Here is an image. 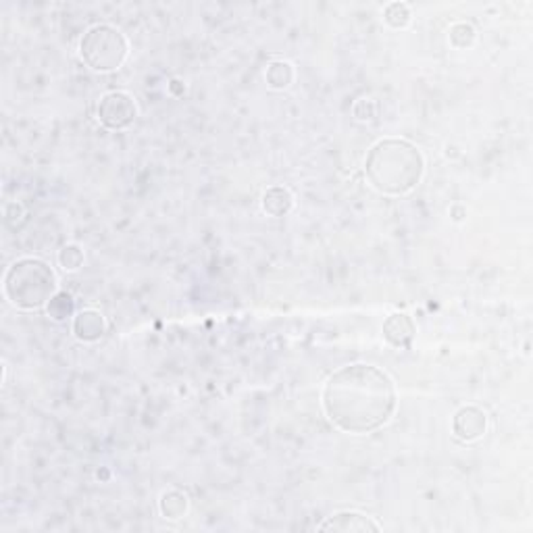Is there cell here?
Returning a JSON list of instances; mask_svg holds the SVG:
<instances>
[{"mask_svg":"<svg viewBox=\"0 0 533 533\" xmlns=\"http://www.w3.org/2000/svg\"><path fill=\"white\" fill-rule=\"evenodd\" d=\"M364 176L371 188L383 196H404L421 184L425 157L404 137H383L364 157Z\"/></svg>","mask_w":533,"mask_h":533,"instance_id":"2","label":"cell"},{"mask_svg":"<svg viewBox=\"0 0 533 533\" xmlns=\"http://www.w3.org/2000/svg\"><path fill=\"white\" fill-rule=\"evenodd\" d=\"M412 20L411 7L406 3H390L383 9V21L392 29H404Z\"/></svg>","mask_w":533,"mask_h":533,"instance_id":"14","label":"cell"},{"mask_svg":"<svg viewBox=\"0 0 533 533\" xmlns=\"http://www.w3.org/2000/svg\"><path fill=\"white\" fill-rule=\"evenodd\" d=\"M321 406L335 429L352 435L373 434L390 423L398 409L396 383L375 364H346L327 377Z\"/></svg>","mask_w":533,"mask_h":533,"instance_id":"1","label":"cell"},{"mask_svg":"<svg viewBox=\"0 0 533 533\" xmlns=\"http://www.w3.org/2000/svg\"><path fill=\"white\" fill-rule=\"evenodd\" d=\"M80 57L96 74H111L121 69L128 61L129 42L115 26L96 23L82 35Z\"/></svg>","mask_w":533,"mask_h":533,"instance_id":"4","label":"cell"},{"mask_svg":"<svg viewBox=\"0 0 533 533\" xmlns=\"http://www.w3.org/2000/svg\"><path fill=\"white\" fill-rule=\"evenodd\" d=\"M106 329H109V325H106L105 315L96 309H83L80 313H75L74 325H71V332H74L75 338L86 344H94L100 338H105Z\"/></svg>","mask_w":533,"mask_h":533,"instance_id":"9","label":"cell"},{"mask_svg":"<svg viewBox=\"0 0 533 533\" xmlns=\"http://www.w3.org/2000/svg\"><path fill=\"white\" fill-rule=\"evenodd\" d=\"M265 80H267V86L271 90H278V92L287 90L296 80L294 65L290 61H284V59H275V61L267 65Z\"/></svg>","mask_w":533,"mask_h":533,"instance_id":"11","label":"cell"},{"mask_svg":"<svg viewBox=\"0 0 533 533\" xmlns=\"http://www.w3.org/2000/svg\"><path fill=\"white\" fill-rule=\"evenodd\" d=\"M352 115H355L358 121L367 123V121H373V119L377 117V105L373 98H361L357 100V105L352 106Z\"/></svg>","mask_w":533,"mask_h":533,"instance_id":"17","label":"cell"},{"mask_svg":"<svg viewBox=\"0 0 533 533\" xmlns=\"http://www.w3.org/2000/svg\"><path fill=\"white\" fill-rule=\"evenodd\" d=\"M488 412L477 404H465L454 412L452 417V434L454 438L471 444V442L482 440L488 434Z\"/></svg>","mask_w":533,"mask_h":533,"instance_id":"6","label":"cell"},{"mask_svg":"<svg viewBox=\"0 0 533 533\" xmlns=\"http://www.w3.org/2000/svg\"><path fill=\"white\" fill-rule=\"evenodd\" d=\"M261 207L269 217H286L294 208V194L286 185H271L263 192Z\"/></svg>","mask_w":533,"mask_h":533,"instance_id":"10","label":"cell"},{"mask_svg":"<svg viewBox=\"0 0 533 533\" xmlns=\"http://www.w3.org/2000/svg\"><path fill=\"white\" fill-rule=\"evenodd\" d=\"M96 117H98V121L103 128L111 131L129 129L137 117V105L134 96L123 92V90L106 92L103 98L98 100Z\"/></svg>","mask_w":533,"mask_h":533,"instance_id":"5","label":"cell"},{"mask_svg":"<svg viewBox=\"0 0 533 533\" xmlns=\"http://www.w3.org/2000/svg\"><path fill=\"white\" fill-rule=\"evenodd\" d=\"M188 508H190V498L188 494L182 492V490H167L159 500L161 514L169 521H179L182 517H185V514H188Z\"/></svg>","mask_w":533,"mask_h":533,"instance_id":"12","label":"cell"},{"mask_svg":"<svg viewBox=\"0 0 533 533\" xmlns=\"http://www.w3.org/2000/svg\"><path fill=\"white\" fill-rule=\"evenodd\" d=\"M383 338L392 349L409 350L412 346V340L417 335V325L412 321L411 315L406 313H392L383 321Z\"/></svg>","mask_w":533,"mask_h":533,"instance_id":"8","label":"cell"},{"mask_svg":"<svg viewBox=\"0 0 533 533\" xmlns=\"http://www.w3.org/2000/svg\"><path fill=\"white\" fill-rule=\"evenodd\" d=\"M475 38H477L475 27H473L471 23H465V21L454 23V26L451 27V32H448V40H451V44L454 48H459V51L471 48Z\"/></svg>","mask_w":533,"mask_h":533,"instance_id":"16","label":"cell"},{"mask_svg":"<svg viewBox=\"0 0 533 533\" xmlns=\"http://www.w3.org/2000/svg\"><path fill=\"white\" fill-rule=\"evenodd\" d=\"M3 290L7 301L15 309L38 310L42 307H48V302L59 292L57 273L46 261L26 256V259L15 261L7 269Z\"/></svg>","mask_w":533,"mask_h":533,"instance_id":"3","label":"cell"},{"mask_svg":"<svg viewBox=\"0 0 533 533\" xmlns=\"http://www.w3.org/2000/svg\"><path fill=\"white\" fill-rule=\"evenodd\" d=\"M59 265H61L63 271L67 273H75L80 271V267L83 265V250L80 244H65V247L59 250Z\"/></svg>","mask_w":533,"mask_h":533,"instance_id":"15","label":"cell"},{"mask_svg":"<svg viewBox=\"0 0 533 533\" xmlns=\"http://www.w3.org/2000/svg\"><path fill=\"white\" fill-rule=\"evenodd\" d=\"M46 313L52 321H57V323H63V321L71 319V317H75L74 296L67 294V292H57V294L52 296V301L48 302Z\"/></svg>","mask_w":533,"mask_h":533,"instance_id":"13","label":"cell"},{"mask_svg":"<svg viewBox=\"0 0 533 533\" xmlns=\"http://www.w3.org/2000/svg\"><path fill=\"white\" fill-rule=\"evenodd\" d=\"M319 531H340V533H369L381 531V525L369 514L358 511L335 513L319 525Z\"/></svg>","mask_w":533,"mask_h":533,"instance_id":"7","label":"cell"}]
</instances>
